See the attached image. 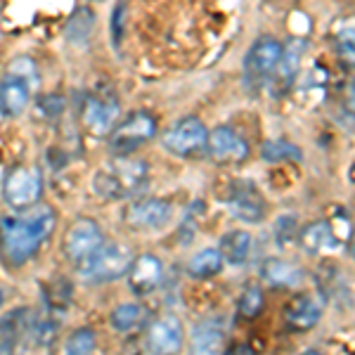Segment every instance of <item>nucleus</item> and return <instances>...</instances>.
<instances>
[{
	"label": "nucleus",
	"instance_id": "obj_1",
	"mask_svg": "<svg viewBox=\"0 0 355 355\" xmlns=\"http://www.w3.org/2000/svg\"><path fill=\"white\" fill-rule=\"evenodd\" d=\"M53 227L55 211L48 206H31L0 218V259L10 268L24 266L48 242Z\"/></svg>",
	"mask_w": 355,
	"mask_h": 355
},
{
	"label": "nucleus",
	"instance_id": "obj_2",
	"mask_svg": "<svg viewBox=\"0 0 355 355\" xmlns=\"http://www.w3.org/2000/svg\"><path fill=\"white\" fill-rule=\"evenodd\" d=\"M147 178H150V168L142 159L116 157L114 162H107L97 168L93 175V192L107 202L130 199L147 185Z\"/></svg>",
	"mask_w": 355,
	"mask_h": 355
},
{
	"label": "nucleus",
	"instance_id": "obj_3",
	"mask_svg": "<svg viewBox=\"0 0 355 355\" xmlns=\"http://www.w3.org/2000/svg\"><path fill=\"white\" fill-rule=\"evenodd\" d=\"M41 73L31 57H15L0 78V116L15 119L28 107Z\"/></svg>",
	"mask_w": 355,
	"mask_h": 355
},
{
	"label": "nucleus",
	"instance_id": "obj_4",
	"mask_svg": "<svg viewBox=\"0 0 355 355\" xmlns=\"http://www.w3.org/2000/svg\"><path fill=\"white\" fill-rule=\"evenodd\" d=\"M130 263H133V251L128 246L121 242H105L78 266V275L85 284H110L128 272Z\"/></svg>",
	"mask_w": 355,
	"mask_h": 355
},
{
	"label": "nucleus",
	"instance_id": "obj_5",
	"mask_svg": "<svg viewBox=\"0 0 355 355\" xmlns=\"http://www.w3.org/2000/svg\"><path fill=\"white\" fill-rule=\"evenodd\" d=\"M119 114H121V105H119L116 90L110 88V85H97L83 102V128L95 137L110 135L119 121Z\"/></svg>",
	"mask_w": 355,
	"mask_h": 355
},
{
	"label": "nucleus",
	"instance_id": "obj_6",
	"mask_svg": "<svg viewBox=\"0 0 355 355\" xmlns=\"http://www.w3.org/2000/svg\"><path fill=\"white\" fill-rule=\"evenodd\" d=\"M279 57H282V43L277 38H259L244 57V88L259 93L263 85L270 83Z\"/></svg>",
	"mask_w": 355,
	"mask_h": 355
},
{
	"label": "nucleus",
	"instance_id": "obj_7",
	"mask_svg": "<svg viewBox=\"0 0 355 355\" xmlns=\"http://www.w3.org/2000/svg\"><path fill=\"white\" fill-rule=\"evenodd\" d=\"M157 135V116L150 112H135L125 116L110 133V152L114 157H130Z\"/></svg>",
	"mask_w": 355,
	"mask_h": 355
},
{
	"label": "nucleus",
	"instance_id": "obj_8",
	"mask_svg": "<svg viewBox=\"0 0 355 355\" xmlns=\"http://www.w3.org/2000/svg\"><path fill=\"white\" fill-rule=\"evenodd\" d=\"M206 142H209V130L202 119L197 116H182L173 125L166 128L162 135V145L166 152L180 159H194L202 152H206Z\"/></svg>",
	"mask_w": 355,
	"mask_h": 355
},
{
	"label": "nucleus",
	"instance_id": "obj_9",
	"mask_svg": "<svg viewBox=\"0 0 355 355\" xmlns=\"http://www.w3.org/2000/svg\"><path fill=\"white\" fill-rule=\"evenodd\" d=\"M3 197L15 211H26L43 197V173L38 166H17L3 180Z\"/></svg>",
	"mask_w": 355,
	"mask_h": 355
},
{
	"label": "nucleus",
	"instance_id": "obj_10",
	"mask_svg": "<svg viewBox=\"0 0 355 355\" xmlns=\"http://www.w3.org/2000/svg\"><path fill=\"white\" fill-rule=\"evenodd\" d=\"M223 204H225V209L230 211L234 218L249 223V225H259L268 214V206L261 190L254 185V180H242V178L227 182L225 194H223Z\"/></svg>",
	"mask_w": 355,
	"mask_h": 355
},
{
	"label": "nucleus",
	"instance_id": "obj_11",
	"mask_svg": "<svg viewBox=\"0 0 355 355\" xmlns=\"http://www.w3.org/2000/svg\"><path fill=\"white\" fill-rule=\"evenodd\" d=\"M102 244H105V234H102L100 225L90 218H78L76 223L69 225L64 234V256L69 263H73L78 268Z\"/></svg>",
	"mask_w": 355,
	"mask_h": 355
},
{
	"label": "nucleus",
	"instance_id": "obj_12",
	"mask_svg": "<svg viewBox=\"0 0 355 355\" xmlns=\"http://www.w3.org/2000/svg\"><path fill=\"white\" fill-rule=\"evenodd\" d=\"M123 218L130 227L145 232L164 230L173 218V206L164 199H137L130 202L123 211Z\"/></svg>",
	"mask_w": 355,
	"mask_h": 355
},
{
	"label": "nucleus",
	"instance_id": "obj_13",
	"mask_svg": "<svg viewBox=\"0 0 355 355\" xmlns=\"http://www.w3.org/2000/svg\"><path fill=\"white\" fill-rule=\"evenodd\" d=\"M206 152H209L211 162L218 166H234L242 164L249 157V145L237 130L230 125H218L209 133V142H206Z\"/></svg>",
	"mask_w": 355,
	"mask_h": 355
},
{
	"label": "nucleus",
	"instance_id": "obj_14",
	"mask_svg": "<svg viewBox=\"0 0 355 355\" xmlns=\"http://www.w3.org/2000/svg\"><path fill=\"white\" fill-rule=\"evenodd\" d=\"M182 341H185V329H182V322L175 315L157 318L145 334V348L157 355L178 353L182 348Z\"/></svg>",
	"mask_w": 355,
	"mask_h": 355
},
{
	"label": "nucleus",
	"instance_id": "obj_15",
	"mask_svg": "<svg viewBox=\"0 0 355 355\" xmlns=\"http://www.w3.org/2000/svg\"><path fill=\"white\" fill-rule=\"evenodd\" d=\"M125 275H128L130 291H133L135 296H147V294H152V291H157L159 284H162L164 266L157 256L142 254V256H137V259H133Z\"/></svg>",
	"mask_w": 355,
	"mask_h": 355
},
{
	"label": "nucleus",
	"instance_id": "obj_16",
	"mask_svg": "<svg viewBox=\"0 0 355 355\" xmlns=\"http://www.w3.org/2000/svg\"><path fill=\"white\" fill-rule=\"evenodd\" d=\"M301 62H303V43L301 41H291L282 48V57L277 62V69L272 73V88L275 95H284L287 90L294 85L296 76L301 71Z\"/></svg>",
	"mask_w": 355,
	"mask_h": 355
},
{
	"label": "nucleus",
	"instance_id": "obj_17",
	"mask_svg": "<svg viewBox=\"0 0 355 355\" xmlns=\"http://www.w3.org/2000/svg\"><path fill=\"white\" fill-rule=\"evenodd\" d=\"M33 324L31 308H15L0 320V351H15L21 341L28 339Z\"/></svg>",
	"mask_w": 355,
	"mask_h": 355
},
{
	"label": "nucleus",
	"instance_id": "obj_18",
	"mask_svg": "<svg viewBox=\"0 0 355 355\" xmlns=\"http://www.w3.org/2000/svg\"><path fill=\"white\" fill-rule=\"evenodd\" d=\"M320 318H322V306H320L311 294L294 296V299L287 303V308H284V322L294 331L315 327V324L320 322Z\"/></svg>",
	"mask_w": 355,
	"mask_h": 355
},
{
	"label": "nucleus",
	"instance_id": "obj_19",
	"mask_svg": "<svg viewBox=\"0 0 355 355\" xmlns=\"http://www.w3.org/2000/svg\"><path fill=\"white\" fill-rule=\"evenodd\" d=\"M299 242L308 254L313 256H324L339 246L336 242V234L331 230V225L327 220H315L311 225H306L299 234Z\"/></svg>",
	"mask_w": 355,
	"mask_h": 355
},
{
	"label": "nucleus",
	"instance_id": "obj_20",
	"mask_svg": "<svg viewBox=\"0 0 355 355\" xmlns=\"http://www.w3.org/2000/svg\"><path fill=\"white\" fill-rule=\"evenodd\" d=\"M192 351L199 355L220 353L225 348V327L220 320H202L192 329Z\"/></svg>",
	"mask_w": 355,
	"mask_h": 355
},
{
	"label": "nucleus",
	"instance_id": "obj_21",
	"mask_svg": "<svg viewBox=\"0 0 355 355\" xmlns=\"http://www.w3.org/2000/svg\"><path fill=\"white\" fill-rule=\"evenodd\" d=\"M263 279H266L268 284H272V287L291 289V287H299L303 282V270L289 261L270 259V261H266V266H263Z\"/></svg>",
	"mask_w": 355,
	"mask_h": 355
},
{
	"label": "nucleus",
	"instance_id": "obj_22",
	"mask_svg": "<svg viewBox=\"0 0 355 355\" xmlns=\"http://www.w3.org/2000/svg\"><path fill=\"white\" fill-rule=\"evenodd\" d=\"M251 249H254V239L246 230H230L220 239V254L230 266H244L251 259Z\"/></svg>",
	"mask_w": 355,
	"mask_h": 355
},
{
	"label": "nucleus",
	"instance_id": "obj_23",
	"mask_svg": "<svg viewBox=\"0 0 355 355\" xmlns=\"http://www.w3.org/2000/svg\"><path fill=\"white\" fill-rule=\"evenodd\" d=\"M43 303L53 318H62L71 306V284L62 277L50 279L48 284H43Z\"/></svg>",
	"mask_w": 355,
	"mask_h": 355
},
{
	"label": "nucleus",
	"instance_id": "obj_24",
	"mask_svg": "<svg viewBox=\"0 0 355 355\" xmlns=\"http://www.w3.org/2000/svg\"><path fill=\"white\" fill-rule=\"evenodd\" d=\"M223 266H225V259H223L220 249H202L190 259V266H187V272L192 275L194 279H209L216 277Z\"/></svg>",
	"mask_w": 355,
	"mask_h": 355
},
{
	"label": "nucleus",
	"instance_id": "obj_25",
	"mask_svg": "<svg viewBox=\"0 0 355 355\" xmlns=\"http://www.w3.org/2000/svg\"><path fill=\"white\" fill-rule=\"evenodd\" d=\"M93 28H95V12H90V8H78L67 21V38L76 45L85 43L90 38V33H93Z\"/></svg>",
	"mask_w": 355,
	"mask_h": 355
},
{
	"label": "nucleus",
	"instance_id": "obj_26",
	"mask_svg": "<svg viewBox=\"0 0 355 355\" xmlns=\"http://www.w3.org/2000/svg\"><path fill=\"white\" fill-rule=\"evenodd\" d=\"M261 157L268 164H282V162L287 164V162H301L303 152L287 140H268L261 147Z\"/></svg>",
	"mask_w": 355,
	"mask_h": 355
},
{
	"label": "nucleus",
	"instance_id": "obj_27",
	"mask_svg": "<svg viewBox=\"0 0 355 355\" xmlns=\"http://www.w3.org/2000/svg\"><path fill=\"white\" fill-rule=\"evenodd\" d=\"M142 315H145V311L137 303H121L112 311L110 322L116 331H130L142 322Z\"/></svg>",
	"mask_w": 355,
	"mask_h": 355
},
{
	"label": "nucleus",
	"instance_id": "obj_28",
	"mask_svg": "<svg viewBox=\"0 0 355 355\" xmlns=\"http://www.w3.org/2000/svg\"><path fill=\"white\" fill-rule=\"evenodd\" d=\"M95 351V331L83 327L76 329L64 343V353L69 355H88Z\"/></svg>",
	"mask_w": 355,
	"mask_h": 355
},
{
	"label": "nucleus",
	"instance_id": "obj_29",
	"mask_svg": "<svg viewBox=\"0 0 355 355\" xmlns=\"http://www.w3.org/2000/svg\"><path fill=\"white\" fill-rule=\"evenodd\" d=\"M55 334H57V322L53 318L48 320H33L31 324V331H28V341L33 343V346L38 348H48L50 343L55 341Z\"/></svg>",
	"mask_w": 355,
	"mask_h": 355
},
{
	"label": "nucleus",
	"instance_id": "obj_30",
	"mask_svg": "<svg viewBox=\"0 0 355 355\" xmlns=\"http://www.w3.org/2000/svg\"><path fill=\"white\" fill-rule=\"evenodd\" d=\"M237 311L242 318H256L263 311V291L259 287H246L239 296Z\"/></svg>",
	"mask_w": 355,
	"mask_h": 355
},
{
	"label": "nucleus",
	"instance_id": "obj_31",
	"mask_svg": "<svg viewBox=\"0 0 355 355\" xmlns=\"http://www.w3.org/2000/svg\"><path fill=\"white\" fill-rule=\"evenodd\" d=\"M336 43H339V55L346 64L355 67V24H343L336 31Z\"/></svg>",
	"mask_w": 355,
	"mask_h": 355
},
{
	"label": "nucleus",
	"instance_id": "obj_32",
	"mask_svg": "<svg viewBox=\"0 0 355 355\" xmlns=\"http://www.w3.org/2000/svg\"><path fill=\"white\" fill-rule=\"evenodd\" d=\"M296 218L294 216H279L275 223V237H277L279 246H289L291 239L296 237Z\"/></svg>",
	"mask_w": 355,
	"mask_h": 355
},
{
	"label": "nucleus",
	"instance_id": "obj_33",
	"mask_svg": "<svg viewBox=\"0 0 355 355\" xmlns=\"http://www.w3.org/2000/svg\"><path fill=\"white\" fill-rule=\"evenodd\" d=\"M38 110H41L45 116H60L64 112V97L62 95H45L38 100Z\"/></svg>",
	"mask_w": 355,
	"mask_h": 355
},
{
	"label": "nucleus",
	"instance_id": "obj_34",
	"mask_svg": "<svg viewBox=\"0 0 355 355\" xmlns=\"http://www.w3.org/2000/svg\"><path fill=\"white\" fill-rule=\"evenodd\" d=\"M123 19H125V0L116 5L112 15V43L119 45L121 43V36H123Z\"/></svg>",
	"mask_w": 355,
	"mask_h": 355
},
{
	"label": "nucleus",
	"instance_id": "obj_35",
	"mask_svg": "<svg viewBox=\"0 0 355 355\" xmlns=\"http://www.w3.org/2000/svg\"><path fill=\"white\" fill-rule=\"evenodd\" d=\"M346 105H348V110H351L355 114V76H353V81L348 83V90H346Z\"/></svg>",
	"mask_w": 355,
	"mask_h": 355
},
{
	"label": "nucleus",
	"instance_id": "obj_36",
	"mask_svg": "<svg viewBox=\"0 0 355 355\" xmlns=\"http://www.w3.org/2000/svg\"><path fill=\"white\" fill-rule=\"evenodd\" d=\"M351 254H353V259H355V239H353V246H351Z\"/></svg>",
	"mask_w": 355,
	"mask_h": 355
},
{
	"label": "nucleus",
	"instance_id": "obj_37",
	"mask_svg": "<svg viewBox=\"0 0 355 355\" xmlns=\"http://www.w3.org/2000/svg\"><path fill=\"white\" fill-rule=\"evenodd\" d=\"M0 303H3V291H0Z\"/></svg>",
	"mask_w": 355,
	"mask_h": 355
},
{
	"label": "nucleus",
	"instance_id": "obj_38",
	"mask_svg": "<svg viewBox=\"0 0 355 355\" xmlns=\"http://www.w3.org/2000/svg\"><path fill=\"white\" fill-rule=\"evenodd\" d=\"M90 3H102V0H90Z\"/></svg>",
	"mask_w": 355,
	"mask_h": 355
},
{
	"label": "nucleus",
	"instance_id": "obj_39",
	"mask_svg": "<svg viewBox=\"0 0 355 355\" xmlns=\"http://www.w3.org/2000/svg\"><path fill=\"white\" fill-rule=\"evenodd\" d=\"M0 164H3V157H0Z\"/></svg>",
	"mask_w": 355,
	"mask_h": 355
}]
</instances>
